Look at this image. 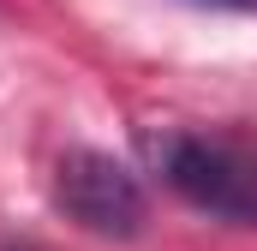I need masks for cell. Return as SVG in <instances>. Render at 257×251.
Returning a JSON list of instances; mask_svg holds the SVG:
<instances>
[{
    "label": "cell",
    "mask_w": 257,
    "mask_h": 251,
    "mask_svg": "<svg viewBox=\"0 0 257 251\" xmlns=\"http://www.w3.org/2000/svg\"><path fill=\"white\" fill-rule=\"evenodd\" d=\"M162 180L180 191L192 209L227 221V227H257V150L203 138V132H168L150 144Z\"/></svg>",
    "instance_id": "1"
},
{
    "label": "cell",
    "mask_w": 257,
    "mask_h": 251,
    "mask_svg": "<svg viewBox=\"0 0 257 251\" xmlns=\"http://www.w3.org/2000/svg\"><path fill=\"white\" fill-rule=\"evenodd\" d=\"M54 203L84 233H96V239H138L144 221H150L138 174L126 162L102 156V150H66L60 156V168H54Z\"/></svg>",
    "instance_id": "2"
},
{
    "label": "cell",
    "mask_w": 257,
    "mask_h": 251,
    "mask_svg": "<svg viewBox=\"0 0 257 251\" xmlns=\"http://www.w3.org/2000/svg\"><path fill=\"white\" fill-rule=\"evenodd\" d=\"M0 251H42V245H24V239H12V245H0Z\"/></svg>",
    "instance_id": "3"
},
{
    "label": "cell",
    "mask_w": 257,
    "mask_h": 251,
    "mask_svg": "<svg viewBox=\"0 0 257 251\" xmlns=\"http://www.w3.org/2000/svg\"><path fill=\"white\" fill-rule=\"evenodd\" d=\"M203 6H251V0H203Z\"/></svg>",
    "instance_id": "4"
}]
</instances>
